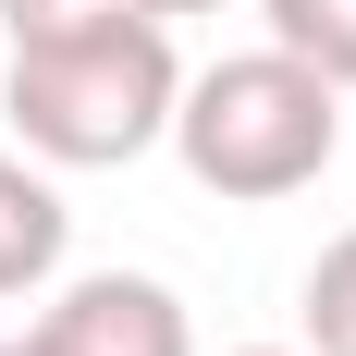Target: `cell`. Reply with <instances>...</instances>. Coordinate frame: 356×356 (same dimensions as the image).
Listing matches in <instances>:
<instances>
[{
  "mask_svg": "<svg viewBox=\"0 0 356 356\" xmlns=\"http://www.w3.org/2000/svg\"><path fill=\"white\" fill-rule=\"evenodd\" d=\"M184 62L160 13H111V25L74 37H13V74H0V111H13V147L49 160V172H123L172 136Z\"/></svg>",
  "mask_w": 356,
  "mask_h": 356,
  "instance_id": "cell-1",
  "label": "cell"
},
{
  "mask_svg": "<svg viewBox=\"0 0 356 356\" xmlns=\"http://www.w3.org/2000/svg\"><path fill=\"white\" fill-rule=\"evenodd\" d=\"M172 160L234 209H270V197H307V184L344 160V86L295 49H234V62L184 74L172 99Z\"/></svg>",
  "mask_w": 356,
  "mask_h": 356,
  "instance_id": "cell-2",
  "label": "cell"
},
{
  "mask_svg": "<svg viewBox=\"0 0 356 356\" xmlns=\"http://www.w3.org/2000/svg\"><path fill=\"white\" fill-rule=\"evenodd\" d=\"M37 356H197V332L160 270H74L37 307Z\"/></svg>",
  "mask_w": 356,
  "mask_h": 356,
  "instance_id": "cell-3",
  "label": "cell"
},
{
  "mask_svg": "<svg viewBox=\"0 0 356 356\" xmlns=\"http://www.w3.org/2000/svg\"><path fill=\"white\" fill-rule=\"evenodd\" d=\"M62 246H74V209H62V184H49V160L0 147V295H37L62 270Z\"/></svg>",
  "mask_w": 356,
  "mask_h": 356,
  "instance_id": "cell-4",
  "label": "cell"
},
{
  "mask_svg": "<svg viewBox=\"0 0 356 356\" xmlns=\"http://www.w3.org/2000/svg\"><path fill=\"white\" fill-rule=\"evenodd\" d=\"M258 13H270V49H295L332 86H356V0H258Z\"/></svg>",
  "mask_w": 356,
  "mask_h": 356,
  "instance_id": "cell-5",
  "label": "cell"
},
{
  "mask_svg": "<svg viewBox=\"0 0 356 356\" xmlns=\"http://www.w3.org/2000/svg\"><path fill=\"white\" fill-rule=\"evenodd\" d=\"M295 320H307V356H356V234H332V246L307 258Z\"/></svg>",
  "mask_w": 356,
  "mask_h": 356,
  "instance_id": "cell-6",
  "label": "cell"
},
{
  "mask_svg": "<svg viewBox=\"0 0 356 356\" xmlns=\"http://www.w3.org/2000/svg\"><path fill=\"white\" fill-rule=\"evenodd\" d=\"M136 0H0V37H74V25H111Z\"/></svg>",
  "mask_w": 356,
  "mask_h": 356,
  "instance_id": "cell-7",
  "label": "cell"
},
{
  "mask_svg": "<svg viewBox=\"0 0 356 356\" xmlns=\"http://www.w3.org/2000/svg\"><path fill=\"white\" fill-rule=\"evenodd\" d=\"M136 13H160V25H184V13H234V0H136Z\"/></svg>",
  "mask_w": 356,
  "mask_h": 356,
  "instance_id": "cell-8",
  "label": "cell"
},
{
  "mask_svg": "<svg viewBox=\"0 0 356 356\" xmlns=\"http://www.w3.org/2000/svg\"><path fill=\"white\" fill-rule=\"evenodd\" d=\"M0 356H37V332H13V344H0Z\"/></svg>",
  "mask_w": 356,
  "mask_h": 356,
  "instance_id": "cell-9",
  "label": "cell"
},
{
  "mask_svg": "<svg viewBox=\"0 0 356 356\" xmlns=\"http://www.w3.org/2000/svg\"><path fill=\"white\" fill-rule=\"evenodd\" d=\"M246 356H283V344H246Z\"/></svg>",
  "mask_w": 356,
  "mask_h": 356,
  "instance_id": "cell-10",
  "label": "cell"
}]
</instances>
